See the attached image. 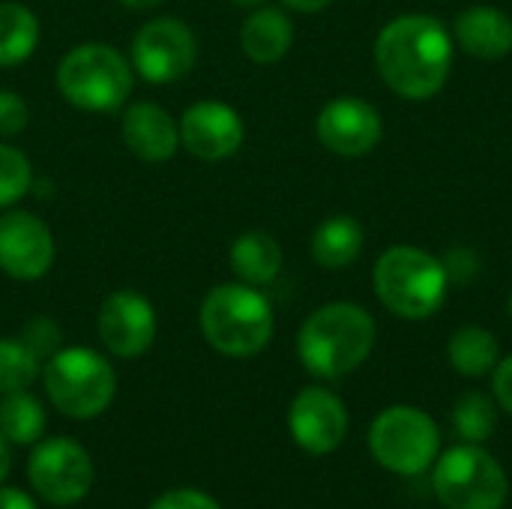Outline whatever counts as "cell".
Here are the masks:
<instances>
[{
    "label": "cell",
    "mask_w": 512,
    "mask_h": 509,
    "mask_svg": "<svg viewBox=\"0 0 512 509\" xmlns=\"http://www.w3.org/2000/svg\"><path fill=\"white\" fill-rule=\"evenodd\" d=\"M375 66L396 96L411 102L432 99L450 78L453 36L435 15H399L375 39Z\"/></svg>",
    "instance_id": "1"
},
{
    "label": "cell",
    "mask_w": 512,
    "mask_h": 509,
    "mask_svg": "<svg viewBox=\"0 0 512 509\" xmlns=\"http://www.w3.org/2000/svg\"><path fill=\"white\" fill-rule=\"evenodd\" d=\"M375 318L357 303H327L315 309L297 333V357L309 375L336 381L360 369L375 348Z\"/></svg>",
    "instance_id": "2"
},
{
    "label": "cell",
    "mask_w": 512,
    "mask_h": 509,
    "mask_svg": "<svg viewBox=\"0 0 512 509\" xmlns=\"http://www.w3.org/2000/svg\"><path fill=\"white\" fill-rule=\"evenodd\" d=\"M54 81L69 105L93 114H111L132 96L135 69L132 60L114 45L81 42L60 57Z\"/></svg>",
    "instance_id": "3"
},
{
    "label": "cell",
    "mask_w": 512,
    "mask_h": 509,
    "mask_svg": "<svg viewBox=\"0 0 512 509\" xmlns=\"http://www.w3.org/2000/svg\"><path fill=\"white\" fill-rule=\"evenodd\" d=\"M273 306L246 282L216 285L201 303V333L225 357H255L273 339Z\"/></svg>",
    "instance_id": "4"
},
{
    "label": "cell",
    "mask_w": 512,
    "mask_h": 509,
    "mask_svg": "<svg viewBox=\"0 0 512 509\" xmlns=\"http://www.w3.org/2000/svg\"><path fill=\"white\" fill-rule=\"evenodd\" d=\"M375 294L378 300L405 321L432 318L450 288L444 261L417 246H390L375 264Z\"/></svg>",
    "instance_id": "5"
},
{
    "label": "cell",
    "mask_w": 512,
    "mask_h": 509,
    "mask_svg": "<svg viewBox=\"0 0 512 509\" xmlns=\"http://www.w3.org/2000/svg\"><path fill=\"white\" fill-rule=\"evenodd\" d=\"M42 384L51 405L72 420L99 417L117 393L114 366L84 345L60 348L54 357H48L42 369Z\"/></svg>",
    "instance_id": "6"
},
{
    "label": "cell",
    "mask_w": 512,
    "mask_h": 509,
    "mask_svg": "<svg viewBox=\"0 0 512 509\" xmlns=\"http://www.w3.org/2000/svg\"><path fill=\"white\" fill-rule=\"evenodd\" d=\"M432 489L447 509H501L510 483L492 453L465 441L435 459Z\"/></svg>",
    "instance_id": "7"
},
{
    "label": "cell",
    "mask_w": 512,
    "mask_h": 509,
    "mask_svg": "<svg viewBox=\"0 0 512 509\" xmlns=\"http://www.w3.org/2000/svg\"><path fill=\"white\" fill-rule=\"evenodd\" d=\"M438 450V423L426 411L411 405H393L381 411L369 429V453L390 474L417 477L435 465Z\"/></svg>",
    "instance_id": "8"
},
{
    "label": "cell",
    "mask_w": 512,
    "mask_h": 509,
    "mask_svg": "<svg viewBox=\"0 0 512 509\" xmlns=\"http://www.w3.org/2000/svg\"><path fill=\"white\" fill-rule=\"evenodd\" d=\"M129 60L135 75L147 84H174L192 72L198 60V39L180 18H153L135 33Z\"/></svg>",
    "instance_id": "9"
},
{
    "label": "cell",
    "mask_w": 512,
    "mask_h": 509,
    "mask_svg": "<svg viewBox=\"0 0 512 509\" xmlns=\"http://www.w3.org/2000/svg\"><path fill=\"white\" fill-rule=\"evenodd\" d=\"M27 477L42 501L54 507H72L93 489V462L78 441L48 438L33 447L27 459Z\"/></svg>",
    "instance_id": "10"
},
{
    "label": "cell",
    "mask_w": 512,
    "mask_h": 509,
    "mask_svg": "<svg viewBox=\"0 0 512 509\" xmlns=\"http://www.w3.org/2000/svg\"><path fill=\"white\" fill-rule=\"evenodd\" d=\"M156 309L153 303L132 291V288H120L111 291L96 315V333L99 342L123 360L141 357L150 351L153 339H156Z\"/></svg>",
    "instance_id": "11"
},
{
    "label": "cell",
    "mask_w": 512,
    "mask_h": 509,
    "mask_svg": "<svg viewBox=\"0 0 512 509\" xmlns=\"http://www.w3.org/2000/svg\"><path fill=\"white\" fill-rule=\"evenodd\" d=\"M315 135L336 156H366L384 135L381 111L360 96H336L318 111Z\"/></svg>",
    "instance_id": "12"
},
{
    "label": "cell",
    "mask_w": 512,
    "mask_h": 509,
    "mask_svg": "<svg viewBox=\"0 0 512 509\" xmlns=\"http://www.w3.org/2000/svg\"><path fill=\"white\" fill-rule=\"evenodd\" d=\"M180 147L201 162H222L243 147L246 126L237 108L219 99H201L183 111Z\"/></svg>",
    "instance_id": "13"
},
{
    "label": "cell",
    "mask_w": 512,
    "mask_h": 509,
    "mask_svg": "<svg viewBox=\"0 0 512 509\" xmlns=\"http://www.w3.org/2000/svg\"><path fill=\"white\" fill-rule=\"evenodd\" d=\"M288 429L300 450L312 456H330L348 435V411L327 387H306L288 408Z\"/></svg>",
    "instance_id": "14"
},
{
    "label": "cell",
    "mask_w": 512,
    "mask_h": 509,
    "mask_svg": "<svg viewBox=\"0 0 512 509\" xmlns=\"http://www.w3.org/2000/svg\"><path fill=\"white\" fill-rule=\"evenodd\" d=\"M54 234L51 228L27 213L9 210L0 216V270L18 282L42 279L54 264Z\"/></svg>",
    "instance_id": "15"
},
{
    "label": "cell",
    "mask_w": 512,
    "mask_h": 509,
    "mask_svg": "<svg viewBox=\"0 0 512 509\" xmlns=\"http://www.w3.org/2000/svg\"><path fill=\"white\" fill-rule=\"evenodd\" d=\"M120 138L141 162H168L180 150V123L156 102H132L120 117Z\"/></svg>",
    "instance_id": "16"
},
{
    "label": "cell",
    "mask_w": 512,
    "mask_h": 509,
    "mask_svg": "<svg viewBox=\"0 0 512 509\" xmlns=\"http://www.w3.org/2000/svg\"><path fill=\"white\" fill-rule=\"evenodd\" d=\"M453 36L477 60H504L512 51V18L498 6H468L453 24Z\"/></svg>",
    "instance_id": "17"
},
{
    "label": "cell",
    "mask_w": 512,
    "mask_h": 509,
    "mask_svg": "<svg viewBox=\"0 0 512 509\" xmlns=\"http://www.w3.org/2000/svg\"><path fill=\"white\" fill-rule=\"evenodd\" d=\"M294 45V24L276 6H258L240 27V48L255 63H279Z\"/></svg>",
    "instance_id": "18"
},
{
    "label": "cell",
    "mask_w": 512,
    "mask_h": 509,
    "mask_svg": "<svg viewBox=\"0 0 512 509\" xmlns=\"http://www.w3.org/2000/svg\"><path fill=\"white\" fill-rule=\"evenodd\" d=\"M231 273L246 285H270L282 270V246L267 231H246L231 243L228 252Z\"/></svg>",
    "instance_id": "19"
},
{
    "label": "cell",
    "mask_w": 512,
    "mask_h": 509,
    "mask_svg": "<svg viewBox=\"0 0 512 509\" xmlns=\"http://www.w3.org/2000/svg\"><path fill=\"white\" fill-rule=\"evenodd\" d=\"M363 243H366L363 225L348 213H336V216L324 219L315 228V234H312V258L324 270H345L348 264H354L360 258Z\"/></svg>",
    "instance_id": "20"
},
{
    "label": "cell",
    "mask_w": 512,
    "mask_h": 509,
    "mask_svg": "<svg viewBox=\"0 0 512 509\" xmlns=\"http://www.w3.org/2000/svg\"><path fill=\"white\" fill-rule=\"evenodd\" d=\"M447 354H450L453 369L465 378H486L495 372L501 360L498 339L483 327H459L450 336Z\"/></svg>",
    "instance_id": "21"
},
{
    "label": "cell",
    "mask_w": 512,
    "mask_h": 509,
    "mask_svg": "<svg viewBox=\"0 0 512 509\" xmlns=\"http://www.w3.org/2000/svg\"><path fill=\"white\" fill-rule=\"evenodd\" d=\"M39 45V18L15 0L0 3V69L33 57Z\"/></svg>",
    "instance_id": "22"
},
{
    "label": "cell",
    "mask_w": 512,
    "mask_h": 509,
    "mask_svg": "<svg viewBox=\"0 0 512 509\" xmlns=\"http://www.w3.org/2000/svg\"><path fill=\"white\" fill-rule=\"evenodd\" d=\"M0 432L6 435L9 444L18 447L36 444L45 432V411L39 399H33L27 390L6 393L0 399Z\"/></svg>",
    "instance_id": "23"
},
{
    "label": "cell",
    "mask_w": 512,
    "mask_h": 509,
    "mask_svg": "<svg viewBox=\"0 0 512 509\" xmlns=\"http://www.w3.org/2000/svg\"><path fill=\"white\" fill-rule=\"evenodd\" d=\"M453 426H456L459 438L468 441V444L489 441L495 435V429H498V405H495V399L480 393V390L462 393L456 408H453Z\"/></svg>",
    "instance_id": "24"
},
{
    "label": "cell",
    "mask_w": 512,
    "mask_h": 509,
    "mask_svg": "<svg viewBox=\"0 0 512 509\" xmlns=\"http://www.w3.org/2000/svg\"><path fill=\"white\" fill-rule=\"evenodd\" d=\"M42 375V360L21 342V336L0 339V396L27 390Z\"/></svg>",
    "instance_id": "25"
},
{
    "label": "cell",
    "mask_w": 512,
    "mask_h": 509,
    "mask_svg": "<svg viewBox=\"0 0 512 509\" xmlns=\"http://www.w3.org/2000/svg\"><path fill=\"white\" fill-rule=\"evenodd\" d=\"M33 186L30 159L9 144H0V210L18 204Z\"/></svg>",
    "instance_id": "26"
},
{
    "label": "cell",
    "mask_w": 512,
    "mask_h": 509,
    "mask_svg": "<svg viewBox=\"0 0 512 509\" xmlns=\"http://www.w3.org/2000/svg\"><path fill=\"white\" fill-rule=\"evenodd\" d=\"M21 342L39 357V360H48V357H54L57 351H60V342H63V336H60V327H57V321H51V318H33V321H27L24 324V330H21Z\"/></svg>",
    "instance_id": "27"
},
{
    "label": "cell",
    "mask_w": 512,
    "mask_h": 509,
    "mask_svg": "<svg viewBox=\"0 0 512 509\" xmlns=\"http://www.w3.org/2000/svg\"><path fill=\"white\" fill-rule=\"evenodd\" d=\"M30 123L27 102L15 90H0V135H18Z\"/></svg>",
    "instance_id": "28"
},
{
    "label": "cell",
    "mask_w": 512,
    "mask_h": 509,
    "mask_svg": "<svg viewBox=\"0 0 512 509\" xmlns=\"http://www.w3.org/2000/svg\"><path fill=\"white\" fill-rule=\"evenodd\" d=\"M150 509H222L210 495L198 492V489H174L159 495Z\"/></svg>",
    "instance_id": "29"
},
{
    "label": "cell",
    "mask_w": 512,
    "mask_h": 509,
    "mask_svg": "<svg viewBox=\"0 0 512 509\" xmlns=\"http://www.w3.org/2000/svg\"><path fill=\"white\" fill-rule=\"evenodd\" d=\"M492 390H495V402L512 414V354L498 360L495 372H492Z\"/></svg>",
    "instance_id": "30"
},
{
    "label": "cell",
    "mask_w": 512,
    "mask_h": 509,
    "mask_svg": "<svg viewBox=\"0 0 512 509\" xmlns=\"http://www.w3.org/2000/svg\"><path fill=\"white\" fill-rule=\"evenodd\" d=\"M444 270H447V276L456 279V282L474 279V276H477V258H474V252H468V249H453V252L447 255V261H444Z\"/></svg>",
    "instance_id": "31"
},
{
    "label": "cell",
    "mask_w": 512,
    "mask_h": 509,
    "mask_svg": "<svg viewBox=\"0 0 512 509\" xmlns=\"http://www.w3.org/2000/svg\"><path fill=\"white\" fill-rule=\"evenodd\" d=\"M0 509H36V504L21 489H3L0 486Z\"/></svg>",
    "instance_id": "32"
},
{
    "label": "cell",
    "mask_w": 512,
    "mask_h": 509,
    "mask_svg": "<svg viewBox=\"0 0 512 509\" xmlns=\"http://www.w3.org/2000/svg\"><path fill=\"white\" fill-rule=\"evenodd\" d=\"M288 9H297V12H321V9H327L333 0H282Z\"/></svg>",
    "instance_id": "33"
},
{
    "label": "cell",
    "mask_w": 512,
    "mask_h": 509,
    "mask_svg": "<svg viewBox=\"0 0 512 509\" xmlns=\"http://www.w3.org/2000/svg\"><path fill=\"white\" fill-rule=\"evenodd\" d=\"M9 465H12V450H9L6 435L0 432V483H3V480H6V474H9Z\"/></svg>",
    "instance_id": "34"
},
{
    "label": "cell",
    "mask_w": 512,
    "mask_h": 509,
    "mask_svg": "<svg viewBox=\"0 0 512 509\" xmlns=\"http://www.w3.org/2000/svg\"><path fill=\"white\" fill-rule=\"evenodd\" d=\"M117 3H123L126 9H156L165 0H117Z\"/></svg>",
    "instance_id": "35"
},
{
    "label": "cell",
    "mask_w": 512,
    "mask_h": 509,
    "mask_svg": "<svg viewBox=\"0 0 512 509\" xmlns=\"http://www.w3.org/2000/svg\"><path fill=\"white\" fill-rule=\"evenodd\" d=\"M231 3H234L237 9H249V12H252V9H258V6H264L267 0H231Z\"/></svg>",
    "instance_id": "36"
},
{
    "label": "cell",
    "mask_w": 512,
    "mask_h": 509,
    "mask_svg": "<svg viewBox=\"0 0 512 509\" xmlns=\"http://www.w3.org/2000/svg\"><path fill=\"white\" fill-rule=\"evenodd\" d=\"M510 318H512V294H510Z\"/></svg>",
    "instance_id": "37"
}]
</instances>
